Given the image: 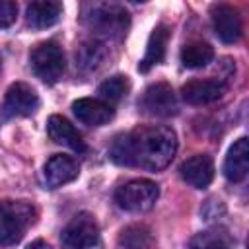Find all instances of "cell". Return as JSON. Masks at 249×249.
Here are the masks:
<instances>
[{
	"instance_id": "cell-5",
	"label": "cell",
	"mask_w": 249,
	"mask_h": 249,
	"mask_svg": "<svg viewBox=\"0 0 249 249\" xmlns=\"http://www.w3.org/2000/svg\"><path fill=\"white\" fill-rule=\"evenodd\" d=\"M160 196V189L150 179H132L117 189L115 202L126 212H146Z\"/></svg>"
},
{
	"instance_id": "cell-23",
	"label": "cell",
	"mask_w": 249,
	"mask_h": 249,
	"mask_svg": "<svg viewBox=\"0 0 249 249\" xmlns=\"http://www.w3.org/2000/svg\"><path fill=\"white\" fill-rule=\"evenodd\" d=\"M27 249H53L51 245H47L45 241H41V239H37V241H33V243H29L27 245Z\"/></svg>"
},
{
	"instance_id": "cell-8",
	"label": "cell",
	"mask_w": 249,
	"mask_h": 249,
	"mask_svg": "<svg viewBox=\"0 0 249 249\" xmlns=\"http://www.w3.org/2000/svg\"><path fill=\"white\" fill-rule=\"evenodd\" d=\"M142 109L156 117H171L177 113V97L165 82L152 84L142 95Z\"/></svg>"
},
{
	"instance_id": "cell-14",
	"label": "cell",
	"mask_w": 249,
	"mask_h": 249,
	"mask_svg": "<svg viewBox=\"0 0 249 249\" xmlns=\"http://www.w3.org/2000/svg\"><path fill=\"white\" fill-rule=\"evenodd\" d=\"M247 171H249V144H247V138L241 136L228 150V156L224 161V175L228 181L239 183L247 177Z\"/></svg>"
},
{
	"instance_id": "cell-17",
	"label": "cell",
	"mask_w": 249,
	"mask_h": 249,
	"mask_svg": "<svg viewBox=\"0 0 249 249\" xmlns=\"http://www.w3.org/2000/svg\"><path fill=\"white\" fill-rule=\"evenodd\" d=\"M169 27L167 25H158L152 33H150V39H148V45H146V53H144V58L140 60L138 64V70L142 72H148L152 66L160 64L165 56V49H167V41H169Z\"/></svg>"
},
{
	"instance_id": "cell-16",
	"label": "cell",
	"mask_w": 249,
	"mask_h": 249,
	"mask_svg": "<svg viewBox=\"0 0 249 249\" xmlns=\"http://www.w3.org/2000/svg\"><path fill=\"white\" fill-rule=\"evenodd\" d=\"M60 14H62V6L58 2H51V0L31 2L25 10L27 25L33 29H45V27L54 25L58 21Z\"/></svg>"
},
{
	"instance_id": "cell-18",
	"label": "cell",
	"mask_w": 249,
	"mask_h": 249,
	"mask_svg": "<svg viewBox=\"0 0 249 249\" xmlns=\"http://www.w3.org/2000/svg\"><path fill=\"white\" fill-rule=\"evenodd\" d=\"M212 58H214V49L204 41H193L181 49V62L187 68H202Z\"/></svg>"
},
{
	"instance_id": "cell-13",
	"label": "cell",
	"mask_w": 249,
	"mask_h": 249,
	"mask_svg": "<svg viewBox=\"0 0 249 249\" xmlns=\"http://www.w3.org/2000/svg\"><path fill=\"white\" fill-rule=\"evenodd\" d=\"M47 132L53 142L62 144L74 152H86V142L82 140V134L74 128V124L60 117V115H51L47 121Z\"/></svg>"
},
{
	"instance_id": "cell-15",
	"label": "cell",
	"mask_w": 249,
	"mask_h": 249,
	"mask_svg": "<svg viewBox=\"0 0 249 249\" xmlns=\"http://www.w3.org/2000/svg\"><path fill=\"white\" fill-rule=\"evenodd\" d=\"M224 84L218 80H191L181 88V95L191 105H206L220 99Z\"/></svg>"
},
{
	"instance_id": "cell-11",
	"label": "cell",
	"mask_w": 249,
	"mask_h": 249,
	"mask_svg": "<svg viewBox=\"0 0 249 249\" xmlns=\"http://www.w3.org/2000/svg\"><path fill=\"white\" fill-rule=\"evenodd\" d=\"M78 173H80L78 161L66 154H54L45 163V169H43L45 183L51 189H56V187H62V185L74 181L78 177Z\"/></svg>"
},
{
	"instance_id": "cell-1",
	"label": "cell",
	"mask_w": 249,
	"mask_h": 249,
	"mask_svg": "<svg viewBox=\"0 0 249 249\" xmlns=\"http://www.w3.org/2000/svg\"><path fill=\"white\" fill-rule=\"evenodd\" d=\"M177 152V134L163 124L138 126L113 140L109 156L119 165L160 171L167 167Z\"/></svg>"
},
{
	"instance_id": "cell-4",
	"label": "cell",
	"mask_w": 249,
	"mask_h": 249,
	"mask_svg": "<svg viewBox=\"0 0 249 249\" xmlns=\"http://www.w3.org/2000/svg\"><path fill=\"white\" fill-rule=\"evenodd\" d=\"M29 60H31V68H33L35 76L47 84H56L62 78L64 68H66L64 53L54 41L39 43L31 51Z\"/></svg>"
},
{
	"instance_id": "cell-7",
	"label": "cell",
	"mask_w": 249,
	"mask_h": 249,
	"mask_svg": "<svg viewBox=\"0 0 249 249\" xmlns=\"http://www.w3.org/2000/svg\"><path fill=\"white\" fill-rule=\"evenodd\" d=\"M37 107H39V95L29 84L16 82L10 86L4 99L6 117H29L37 111Z\"/></svg>"
},
{
	"instance_id": "cell-21",
	"label": "cell",
	"mask_w": 249,
	"mask_h": 249,
	"mask_svg": "<svg viewBox=\"0 0 249 249\" xmlns=\"http://www.w3.org/2000/svg\"><path fill=\"white\" fill-rule=\"evenodd\" d=\"M76 58L82 66L95 68L97 62H101V58H103V49L97 43H84L80 47V53H76Z\"/></svg>"
},
{
	"instance_id": "cell-2",
	"label": "cell",
	"mask_w": 249,
	"mask_h": 249,
	"mask_svg": "<svg viewBox=\"0 0 249 249\" xmlns=\"http://www.w3.org/2000/svg\"><path fill=\"white\" fill-rule=\"evenodd\" d=\"M35 208L25 200H4L0 202V243H18L27 228L35 222Z\"/></svg>"
},
{
	"instance_id": "cell-6",
	"label": "cell",
	"mask_w": 249,
	"mask_h": 249,
	"mask_svg": "<svg viewBox=\"0 0 249 249\" xmlns=\"http://www.w3.org/2000/svg\"><path fill=\"white\" fill-rule=\"evenodd\" d=\"M62 249H95L99 245V226L88 212L76 214L60 233Z\"/></svg>"
},
{
	"instance_id": "cell-19",
	"label": "cell",
	"mask_w": 249,
	"mask_h": 249,
	"mask_svg": "<svg viewBox=\"0 0 249 249\" xmlns=\"http://www.w3.org/2000/svg\"><path fill=\"white\" fill-rule=\"evenodd\" d=\"M119 241L124 249H150L152 235L146 226H128L121 231Z\"/></svg>"
},
{
	"instance_id": "cell-10",
	"label": "cell",
	"mask_w": 249,
	"mask_h": 249,
	"mask_svg": "<svg viewBox=\"0 0 249 249\" xmlns=\"http://www.w3.org/2000/svg\"><path fill=\"white\" fill-rule=\"evenodd\" d=\"M72 111L76 115V119L88 126H101L107 124L115 111L109 103H105L103 99H93V97H82L76 99L72 103Z\"/></svg>"
},
{
	"instance_id": "cell-3",
	"label": "cell",
	"mask_w": 249,
	"mask_h": 249,
	"mask_svg": "<svg viewBox=\"0 0 249 249\" xmlns=\"http://www.w3.org/2000/svg\"><path fill=\"white\" fill-rule=\"evenodd\" d=\"M84 23L95 33L119 37L128 29V14L117 4H89L84 12Z\"/></svg>"
},
{
	"instance_id": "cell-9",
	"label": "cell",
	"mask_w": 249,
	"mask_h": 249,
	"mask_svg": "<svg viewBox=\"0 0 249 249\" xmlns=\"http://www.w3.org/2000/svg\"><path fill=\"white\" fill-rule=\"evenodd\" d=\"M210 16H212L214 31L224 43H235L241 39L243 25L235 8L228 4H214L210 8Z\"/></svg>"
},
{
	"instance_id": "cell-22",
	"label": "cell",
	"mask_w": 249,
	"mask_h": 249,
	"mask_svg": "<svg viewBox=\"0 0 249 249\" xmlns=\"http://www.w3.org/2000/svg\"><path fill=\"white\" fill-rule=\"evenodd\" d=\"M18 4L12 0H0V27H10L16 21Z\"/></svg>"
},
{
	"instance_id": "cell-20",
	"label": "cell",
	"mask_w": 249,
	"mask_h": 249,
	"mask_svg": "<svg viewBox=\"0 0 249 249\" xmlns=\"http://www.w3.org/2000/svg\"><path fill=\"white\" fill-rule=\"evenodd\" d=\"M130 89V82L126 76H113V78H107L105 82L99 84V95L105 99V103L109 101H119L123 99Z\"/></svg>"
},
{
	"instance_id": "cell-12",
	"label": "cell",
	"mask_w": 249,
	"mask_h": 249,
	"mask_svg": "<svg viewBox=\"0 0 249 249\" xmlns=\"http://www.w3.org/2000/svg\"><path fill=\"white\" fill-rule=\"evenodd\" d=\"M181 177L195 189H204L214 179V161L206 154H196L181 163Z\"/></svg>"
}]
</instances>
